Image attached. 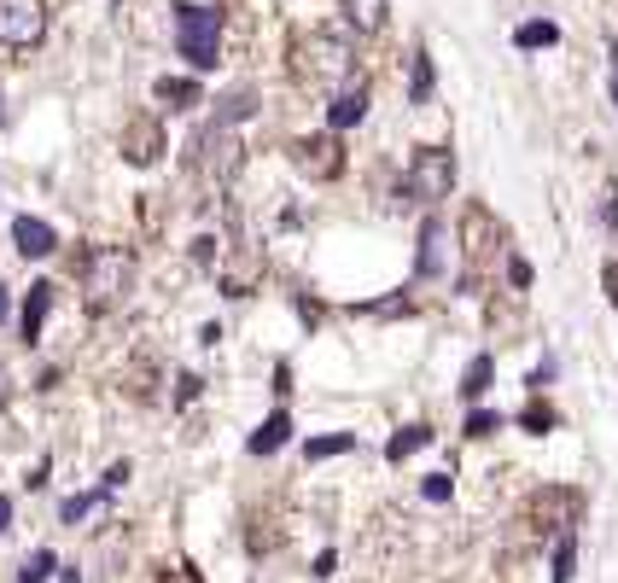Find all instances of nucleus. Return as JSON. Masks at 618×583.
Listing matches in <instances>:
<instances>
[{"label": "nucleus", "instance_id": "c85d7f7f", "mask_svg": "<svg viewBox=\"0 0 618 583\" xmlns=\"http://www.w3.org/2000/svg\"><path fill=\"white\" fill-rule=\"evenodd\" d=\"M129 473H135L129 461H111V467H105V479H100V490H105V496H117V490L129 484Z\"/></svg>", "mask_w": 618, "mask_h": 583}, {"label": "nucleus", "instance_id": "9d476101", "mask_svg": "<svg viewBox=\"0 0 618 583\" xmlns=\"http://www.w3.org/2000/svg\"><path fill=\"white\" fill-rule=\"evenodd\" d=\"M449 263H455V240L438 216H426L420 228V257H414V275L420 280H449Z\"/></svg>", "mask_w": 618, "mask_h": 583}, {"label": "nucleus", "instance_id": "c9c22d12", "mask_svg": "<svg viewBox=\"0 0 618 583\" xmlns=\"http://www.w3.org/2000/svg\"><path fill=\"white\" fill-rule=\"evenodd\" d=\"M59 583H82V572H76V566H70V572H59Z\"/></svg>", "mask_w": 618, "mask_h": 583}, {"label": "nucleus", "instance_id": "f8f14e48", "mask_svg": "<svg viewBox=\"0 0 618 583\" xmlns=\"http://www.w3.org/2000/svg\"><path fill=\"white\" fill-rule=\"evenodd\" d=\"M12 245H18V257L30 263V257H53V251H59V234H53V222H41V216H18V222H12Z\"/></svg>", "mask_w": 618, "mask_h": 583}, {"label": "nucleus", "instance_id": "aec40b11", "mask_svg": "<svg viewBox=\"0 0 618 583\" xmlns=\"http://www.w3.org/2000/svg\"><path fill=\"white\" fill-rule=\"evenodd\" d=\"M572 572H578V537L560 531L554 537V560H549V583H572Z\"/></svg>", "mask_w": 618, "mask_h": 583}, {"label": "nucleus", "instance_id": "2eb2a0df", "mask_svg": "<svg viewBox=\"0 0 618 583\" xmlns=\"http://www.w3.org/2000/svg\"><path fill=\"white\" fill-rule=\"evenodd\" d=\"M286 438H292V414L275 409L257 432H251V444H245V449H251V455H275V449H286Z\"/></svg>", "mask_w": 618, "mask_h": 583}, {"label": "nucleus", "instance_id": "393cba45", "mask_svg": "<svg viewBox=\"0 0 618 583\" xmlns=\"http://www.w3.org/2000/svg\"><path fill=\"white\" fill-rule=\"evenodd\" d=\"M105 502H111L105 490H88V496H70L65 508H59V519H65V525H76V519H88L94 508H105Z\"/></svg>", "mask_w": 618, "mask_h": 583}, {"label": "nucleus", "instance_id": "f03ea898", "mask_svg": "<svg viewBox=\"0 0 618 583\" xmlns=\"http://www.w3.org/2000/svg\"><path fill=\"white\" fill-rule=\"evenodd\" d=\"M298 76H309L315 88H350V76H356L350 30H309L298 41Z\"/></svg>", "mask_w": 618, "mask_h": 583}, {"label": "nucleus", "instance_id": "ddd939ff", "mask_svg": "<svg viewBox=\"0 0 618 583\" xmlns=\"http://www.w3.org/2000/svg\"><path fill=\"white\" fill-rule=\"evenodd\" d=\"M53 280H35L30 298H24V309H18V339L24 344H41V327H47V309H53Z\"/></svg>", "mask_w": 618, "mask_h": 583}, {"label": "nucleus", "instance_id": "6ab92c4d", "mask_svg": "<svg viewBox=\"0 0 618 583\" xmlns=\"http://www.w3.org/2000/svg\"><path fill=\"white\" fill-rule=\"evenodd\" d=\"M438 438L432 426H403V432H391V444H385V461H409L414 449H426Z\"/></svg>", "mask_w": 618, "mask_h": 583}, {"label": "nucleus", "instance_id": "6e6552de", "mask_svg": "<svg viewBox=\"0 0 618 583\" xmlns=\"http://www.w3.org/2000/svg\"><path fill=\"white\" fill-rule=\"evenodd\" d=\"M47 30L41 0H0V47H35Z\"/></svg>", "mask_w": 618, "mask_h": 583}, {"label": "nucleus", "instance_id": "a878e982", "mask_svg": "<svg viewBox=\"0 0 618 583\" xmlns=\"http://www.w3.org/2000/svg\"><path fill=\"white\" fill-rule=\"evenodd\" d=\"M490 432H502V414H496V409H473V414H467V438H490Z\"/></svg>", "mask_w": 618, "mask_h": 583}, {"label": "nucleus", "instance_id": "1a4fd4ad", "mask_svg": "<svg viewBox=\"0 0 618 583\" xmlns=\"http://www.w3.org/2000/svg\"><path fill=\"white\" fill-rule=\"evenodd\" d=\"M292 164L309 181H333V175H344V152L333 135H309V140H292Z\"/></svg>", "mask_w": 618, "mask_h": 583}, {"label": "nucleus", "instance_id": "dca6fc26", "mask_svg": "<svg viewBox=\"0 0 618 583\" xmlns=\"http://www.w3.org/2000/svg\"><path fill=\"white\" fill-rule=\"evenodd\" d=\"M152 94L170 105V111H193V105H205L199 82H187V76H158V82H152Z\"/></svg>", "mask_w": 618, "mask_h": 583}, {"label": "nucleus", "instance_id": "4be33fe9", "mask_svg": "<svg viewBox=\"0 0 618 583\" xmlns=\"http://www.w3.org/2000/svg\"><path fill=\"white\" fill-rule=\"evenodd\" d=\"M432 100V59H426V47H414L409 53V105H426Z\"/></svg>", "mask_w": 618, "mask_h": 583}, {"label": "nucleus", "instance_id": "e433bc0d", "mask_svg": "<svg viewBox=\"0 0 618 583\" xmlns=\"http://www.w3.org/2000/svg\"><path fill=\"white\" fill-rule=\"evenodd\" d=\"M6 309H12V304H6V286H0V321H6Z\"/></svg>", "mask_w": 618, "mask_h": 583}, {"label": "nucleus", "instance_id": "0eeeda50", "mask_svg": "<svg viewBox=\"0 0 618 583\" xmlns=\"http://www.w3.org/2000/svg\"><path fill=\"white\" fill-rule=\"evenodd\" d=\"M461 251H467V280L479 275L490 257H502V228H496V216L484 205H473L461 216Z\"/></svg>", "mask_w": 618, "mask_h": 583}, {"label": "nucleus", "instance_id": "c756f323", "mask_svg": "<svg viewBox=\"0 0 618 583\" xmlns=\"http://www.w3.org/2000/svg\"><path fill=\"white\" fill-rule=\"evenodd\" d=\"M199 391H205V379H199V374H181V391H175V403H193Z\"/></svg>", "mask_w": 618, "mask_h": 583}, {"label": "nucleus", "instance_id": "39448f33", "mask_svg": "<svg viewBox=\"0 0 618 583\" xmlns=\"http://www.w3.org/2000/svg\"><path fill=\"white\" fill-rule=\"evenodd\" d=\"M578 514H584V490H572V484H549V490H537V496L525 502V525H531L537 537L572 531Z\"/></svg>", "mask_w": 618, "mask_h": 583}, {"label": "nucleus", "instance_id": "423d86ee", "mask_svg": "<svg viewBox=\"0 0 618 583\" xmlns=\"http://www.w3.org/2000/svg\"><path fill=\"white\" fill-rule=\"evenodd\" d=\"M193 146H199V170H205V181L222 193V187L234 181V170H240V140H234V129H216V123H210Z\"/></svg>", "mask_w": 618, "mask_h": 583}, {"label": "nucleus", "instance_id": "a211bd4d", "mask_svg": "<svg viewBox=\"0 0 618 583\" xmlns=\"http://www.w3.org/2000/svg\"><path fill=\"white\" fill-rule=\"evenodd\" d=\"M490 379H496V356L479 350V356L467 362V374H461V397H467V403H479L484 391H490Z\"/></svg>", "mask_w": 618, "mask_h": 583}, {"label": "nucleus", "instance_id": "f3484780", "mask_svg": "<svg viewBox=\"0 0 618 583\" xmlns=\"http://www.w3.org/2000/svg\"><path fill=\"white\" fill-rule=\"evenodd\" d=\"M339 6H344V24H350V30H362V35L385 30V12H391L385 0H339Z\"/></svg>", "mask_w": 618, "mask_h": 583}, {"label": "nucleus", "instance_id": "bb28decb", "mask_svg": "<svg viewBox=\"0 0 618 583\" xmlns=\"http://www.w3.org/2000/svg\"><path fill=\"white\" fill-rule=\"evenodd\" d=\"M519 426H525V432H537V438H543V432H549V426H554V409H549V403H531V409L519 414Z\"/></svg>", "mask_w": 618, "mask_h": 583}, {"label": "nucleus", "instance_id": "412c9836", "mask_svg": "<svg viewBox=\"0 0 618 583\" xmlns=\"http://www.w3.org/2000/svg\"><path fill=\"white\" fill-rule=\"evenodd\" d=\"M554 41H560V24H549V18H531V24H519L514 30L519 53H537V47H554Z\"/></svg>", "mask_w": 618, "mask_h": 583}, {"label": "nucleus", "instance_id": "4c0bfd02", "mask_svg": "<svg viewBox=\"0 0 618 583\" xmlns=\"http://www.w3.org/2000/svg\"><path fill=\"white\" fill-rule=\"evenodd\" d=\"M613 94H618V76H613Z\"/></svg>", "mask_w": 618, "mask_h": 583}, {"label": "nucleus", "instance_id": "7c9ffc66", "mask_svg": "<svg viewBox=\"0 0 618 583\" xmlns=\"http://www.w3.org/2000/svg\"><path fill=\"white\" fill-rule=\"evenodd\" d=\"M508 280H514V286H531V263H525V257H508Z\"/></svg>", "mask_w": 618, "mask_h": 583}, {"label": "nucleus", "instance_id": "4468645a", "mask_svg": "<svg viewBox=\"0 0 618 583\" xmlns=\"http://www.w3.org/2000/svg\"><path fill=\"white\" fill-rule=\"evenodd\" d=\"M362 117H368V82L339 88V94H333V105H327V123H333V129H356Z\"/></svg>", "mask_w": 618, "mask_h": 583}, {"label": "nucleus", "instance_id": "5701e85b", "mask_svg": "<svg viewBox=\"0 0 618 583\" xmlns=\"http://www.w3.org/2000/svg\"><path fill=\"white\" fill-rule=\"evenodd\" d=\"M356 449V432H327V438H309L304 461H333V455H350Z\"/></svg>", "mask_w": 618, "mask_h": 583}, {"label": "nucleus", "instance_id": "9b49d317", "mask_svg": "<svg viewBox=\"0 0 618 583\" xmlns=\"http://www.w3.org/2000/svg\"><path fill=\"white\" fill-rule=\"evenodd\" d=\"M158 152H164V123H158V117H135V123L123 129V158L146 170V164H158Z\"/></svg>", "mask_w": 618, "mask_h": 583}, {"label": "nucleus", "instance_id": "cd10ccee", "mask_svg": "<svg viewBox=\"0 0 618 583\" xmlns=\"http://www.w3.org/2000/svg\"><path fill=\"white\" fill-rule=\"evenodd\" d=\"M449 490H455L449 473H426V484H420V496H426V502H449Z\"/></svg>", "mask_w": 618, "mask_h": 583}, {"label": "nucleus", "instance_id": "2f4dec72", "mask_svg": "<svg viewBox=\"0 0 618 583\" xmlns=\"http://www.w3.org/2000/svg\"><path fill=\"white\" fill-rule=\"evenodd\" d=\"M158 583H205V578H199L193 566H170V572H164V578H158Z\"/></svg>", "mask_w": 618, "mask_h": 583}, {"label": "nucleus", "instance_id": "b1692460", "mask_svg": "<svg viewBox=\"0 0 618 583\" xmlns=\"http://www.w3.org/2000/svg\"><path fill=\"white\" fill-rule=\"evenodd\" d=\"M53 572H59V554H53V549H35L30 560L18 566V583H47Z\"/></svg>", "mask_w": 618, "mask_h": 583}, {"label": "nucleus", "instance_id": "58836bf2", "mask_svg": "<svg viewBox=\"0 0 618 583\" xmlns=\"http://www.w3.org/2000/svg\"><path fill=\"white\" fill-rule=\"evenodd\" d=\"M0 123H6V111H0Z\"/></svg>", "mask_w": 618, "mask_h": 583}, {"label": "nucleus", "instance_id": "473e14b6", "mask_svg": "<svg viewBox=\"0 0 618 583\" xmlns=\"http://www.w3.org/2000/svg\"><path fill=\"white\" fill-rule=\"evenodd\" d=\"M333 566H339V554H333V549L315 554V578H333Z\"/></svg>", "mask_w": 618, "mask_h": 583}, {"label": "nucleus", "instance_id": "f704fd0d", "mask_svg": "<svg viewBox=\"0 0 618 583\" xmlns=\"http://www.w3.org/2000/svg\"><path fill=\"white\" fill-rule=\"evenodd\" d=\"M0 531H12V502L0 496Z\"/></svg>", "mask_w": 618, "mask_h": 583}, {"label": "nucleus", "instance_id": "20e7f679", "mask_svg": "<svg viewBox=\"0 0 618 583\" xmlns=\"http://www.w3.org/2000/svg\"><path fill=\"white\" fill-rule=\"evenodd\" d=\"M449 187H455V152L449 146H420L414 164L403 170L409 205H438V199H449Z\"/></svg>", "mask_w": 618, "mask_h": 583}, {"label": "nucleus", "instance_id": "72a5a7b5", "mask_svg": "<svg viewBox=\"0 0 618 583\" xmlns=\"http://www.w3.org/2000/svg\"><path fill=\"white\" fill-rule=\"evenodd\" d=\"M607 298L618 304V263H607Z\"/></svg>", "mask_w": 618, "mask_h": 583}, {"label": "nucleus", "instance_id": "f257e3e1", "mask_svg": "<svg viewBox=\"0 0 618 583\" xmlns=\"http://www.w3.org/2000/svg\"><path fill=\"white\" fill-rule=\"evenodd\" d=\"M76 275H82V298H88V309L105 315V309L123 304L129 286H135V251H129V245H88L82 263H76Z\"/></svg>", "mask_w": 618, "mask_h": 583}, {"label": "nucleus", "instance_id": "7ed1b4c3", "mask_svg": "<svg viewBox=\"0 0 618 583\" xmlns=\"http://www.w3.org/2000/svg\"><path fill=\"white\" fill-rule=\"evenodd\" d=\"M175 47L193 70H216V59H222V12L181 0L175 6Z\"/></svg>", "mask_w": 618, "mask_h": 583}]
</instances>
